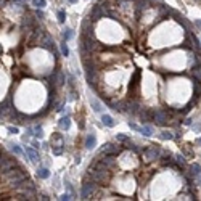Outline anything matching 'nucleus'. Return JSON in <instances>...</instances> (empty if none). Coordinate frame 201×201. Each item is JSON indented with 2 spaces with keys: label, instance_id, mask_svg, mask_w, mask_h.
<instances>
[{
  "label": "nucleus",
  "instance_id": "obj_18",
  "mask_svg": "<svg viewBox=\"0 0 201 201\" xmlns=\"http://www.w3.org/2000/svg\"><path fill=\"white\" fill-rule=\"evenodd\" d=\"M73 35H74L73 29H66V31L63 32V40H69V39H73Z\"/></svg>",
  "mask_w": 201,
  "mask_h": 201
},
{
  "label": "nucleus",
  "instance_id": "obj_2",
  "mask_svg": "<svg viewBox=\"0 0 201 201\" xmlns=\"http://www.w3.org/2000/svg\"><path fill=\"white\" fill-rule=\"evenodd\" d=\"M105 16H111V13L106 10V7H105V5L97 3V5H94V8L90 10L89 19H92V21H98L100 18H105Z\"/></svg>",
  "mask_w": 201,
  "mask_h": 201
},
{
  "label": "nucleus",
  "instance_id": "obj_30",
  "mask_svg": "<svg viewBox=\"0 0 201 201\" xmlns=\"http://www.w3.org/2000/svg\"><path fill=\"white\" fill-rule=\"evenodd\" d=\"M185 125H191V119H190V118L185 119Z\"/></svg>",
  "mask_w": 201,
  "mask_h": 201
},
{
  "label": "nucleus",
  "instance_id": "obj_34",
  "mask_svg": "<svg viewBox=\"0 0 201 201\" xmlns=\"http://www.w3.org/2000/svg\"><path fill=\"white\" fill-rule=\"evenodd\" d=\"M196 26H198V28H201V21H196Z\"/></svg>",
  "mask_w": 201,
  "mask_h": 201
},
{
  "label": "nucleus",
  "instance_id": "obj_3",
  "mask_svg": "<svg viewBox=\"0 0 201 201\" xmlns=\"http://www.w3.org/2000/svg\"><path fill=\"white\" fill-rule=\"evenodd\" d=\"M161 148L158 145H151L148 146V148L143 150V159L146 161V163H150V161H155V159H159L161 156Z\"/></svg>",
  "mask_w": 201,
  "mask_h": 201
},
{
  "label": "nucleus",
  "instance_id": "obj_14",
  "mask_svg": "<svg viewBox=\"0 0 201 201\" xmlns=\"http://www.w3.org/2000/svg\"><path fill=\"white\" fill-rule=\"evenodd\" d=\"M139 132H140V134H143L145 137L153 135V129L150 127V125H143V127H140V129H139Z\"/></svg>",
  "mask_w": 201,
  "mask_h": 201
},
{
  "label": "nucleus",
  "instance_id": "obj_31",
  "mask_svg": "<svg viewBox=\"0 0 201 201\" xmlns=\"http://www.w3.org/2000/svg\"><path fill=\"white\" fill-rule=\"evenodd\" d=\"M32 146H34V148H35V150H37V148H39V146H40V145H39V143H37V142H34V143H32Z\"/></svg>",
  "mask_w": 201,
  "mask_h": 201
},
{
  "label": "nucleus",
  "instance_id": "obj_33",
  "mask_svg": "<svg viewBox=\"0 0 201 201\" xmlns=\"http://www.w3.org/2000/svg\"><path fill=\"white\" fill-rule=\"evenodd\" d=\"M198 184L201 185V174H200V175H198Z\"/></svg>",
  "mask_w": 201,
  "mask_h": 201
},
{
  "label": "nucleus",
  "instance_id": "obj_35",
  "mask_svg": "<svg viewBox=\"0 0 201 201\" xmlns=\"http://www.w3.org/2000/svg\"><path fill=\"white\" fill-rule=\"evenodd\" d=\"M196 143H198V145H201V139H198V140H196Z\"/></svg>",
  "mask_w": 201,
  "mask_h": 201
},
{
  "label": "nucleus",
  "instance_id": "obj_36",
  "mask_svg": "<svg viewBox=\"0 0 201 201\" xmlns=\"http://www.w3.org/2000/svg\"><path fill=\"white\" fill-rule=\"evenodd\" d=\"M69 2H71V3H76V2H77V0H69Z\"/></svg>",
  "mask_w": 201,
  "mask_h": 201
},
{
  "label": "nucleus",
  "instance_id": "obj_17",
  "mask_svg": "<svg viewBox=\"0 0 201 201\" xmlns=\"http://www.w3.org/2000/svg\"><path fill=\"white\" fill-rule=\"evenodd\" d=\"M161 139H163V140H172L174 139V134H172V132H169V130H163V132H161Z\"/></svg>",
  "mask_w": 201,
  "mask_h": 201
},
{
  "label": "nucleus",
  "instance_id": "obj_28",
  "mask_svg": "<svg viewBox=\"0 0 201 201\" xmlns=\"http://www.w3.org/2000/svg\"><path fill=\"white\" fill-rule=\"evenodd\" d=\"M193 130L200 132V130H201V125H200V124H195V125H193Z\"/></svg>",
  "mask_w": 201,
  "mask_h": 201
},
{
  "label": "nucleus",
  "instance_id": "obj_16",
  "mask_svg": "<svg viewBox=\"0 0 201 201\" xmlns=\"http://www.w3.org/2000/svg\"><path fill=\"white\" fill-rule=\"evenodd\" d=\"M32 132H34V135L37 137V139H42V137H44V130H42L40 125H35V127L32 129Z\"/></svg>",
  "mask_w": 201,
  "mask_h": 201
},
{
  "label": "nucleus",
  "instance_id": "obj_9",
  "mask_svg": "<svg viewBox=\"0 0 201 201\" xmlns=\"http://www.w3.org/2000/svg\"><path fill=\"white\" fill-rule=\"evenodd\" d=\"M95 145H97V137H95L94 134H90V135L85 139V148L92 150V148H95Z\"/></svg>",
  "mask_w": 201,
  "mask_h": 201
},
{
  "label": "nucleus",
  "instance_id": "obj_20",
  "mask_svg": "<svg viewBox=\"0 0 201 201\" xmlns=\"http://www.w3.org/2000/svg\"><path fill=\"white\" fill-rule=\"evenodd\" d=\"M116 140H118V142H121V143H127V142H130V140H129V137H127V135H124V134H118V135H116Z\"/></svg>",
  "mask_w": 201,
  "mask_h": 201
},
{
  "label": "nucleus",
  "instance_id": "obj_32",
  "mask_svg": "<svg viewBox=\"0 0 201 201\" xmlns=\"http://www.w3.org/2000/svg\"><path fill=\"white\" fill-rule=\"evenodd\" d=\"M37 16H39V18H44V13H42V11H39V10H37Z\"/></svg>",
  "mask_w": 201,
  "mask_h": 201
},
{
  "label": "nucleus",
  "instance_id": "obj_8",
  "mask_svg": "<svg viewBox=\"0 0 201 201\" xmlns=\"http://www.w3.org/2000/svg\"><path fill=\"white\" fill-rule=\"evenodd\" d=\"M58 125H60V129H63V130H68V129L71 127V119H69V116H64V118L60 119Z\"/></svg>",
  "mask_w": 201,
  "mask_h": 201
},
{
  "label": "nucleus",
  "instance_id": "obj_29",
  "mask_svg": "<svg viewBox=\"0 0 201 201\" xmlns=\"http://www.w3.org/2000/svg\"><path fill=\"white\" fill-rule=\"evenodd\" d=\"M40 200L47 201V200H50V198H49V195H40Z\"/></svg>",
  "mask_w": 201,
  "mask_h": 201
},
{
  "label": "nucleus",
  "instance_id": "obj_5",
  "mask_svg": "<svg viewBox=\"0 0 201 201\" xmlns=\"http://www.w3.org/2000/svg\"><path fill=\"white\" fill-rule=\"evenodd\" d=\"M8 113H10V116H13L15 113H16V110L11 106V98H7L3 103H0V116H2V118H5Z\"/></svg>",
  "mask_w": 201,
  "mask_h": 201
},
{
  "label": "nucleus",
  "instance_id": "obj_12",
  "mask_svg": "<svg viewBox=\"0 0 201 201\" xmlns=\"http://www.w3.org/2000/svg\"><path fill=\"white\" fill-rule=\"evenodd\" d=\"M175 164L179 167H182V169H185V167H187V161H185V158L182 155H177L175 156Z\"/></svg>",
  "mask_w": 201,
  "mask_h": 201
},
{
  "label": "nucleus",
  "instance_id": "obj_4",
  "mask_svg": "<svg viewBox=\"0 0 201 201\" xmlns=\"http://www.w3.org/2000/svg\"><path fill=\"white\" fill-rule=\"evenodd\" d=\"M122 151L121 145H116V143H105L103 148H101V155H114L118 156Z\"/></svg>",
  "mask_w": 201,
  "mask_h": 201
},
{
  "label": "nucleus",
  "instance_id": "obj_13",
  "mask_svg": "<svg viewBox=\"0 0 201 201\" xmlns=\"http://www.w3.org/2000/svg\"><path fill=\"white\" fill-rule=\"evenodd\" d=\"M37 175H39V179H49V177H50V171L47 169V167H42V169L37 171Z\"/></svg>",
  "mask_w": 201,
  "mask_h": 201
},
{
  "label": "nucleus",
  "instance_id": "obj_27",
  "mask_svg": "<svg viewBox=\"0 0 201 201\" xmlns=\"http://www.w3.org/2000/svg\"><path fill=\"white\" fill-rule=\"evenodd\" d=\"M8 130H10L11 134H18V127H13V125H10V127H8Z\"/></svg>",
  "mask_w": 201,
  "mask_h": 201
},
{
  "label": "nucleus",
  "instance_id": "obj_26",
  "mask_svg": "<svg viewBox=\"0 0 201 201\" xmlns=\"http://www.w3.org/2000/svg\"><path fill=\"white\" fill-rule=\"evenodd\" d=\"M63 153V148H53V155H56V156H60Z\"/></svg>",
  "mask_w": 201,
  "mask_h": 201
},
{
  "label": "nucleus",
  "instance_id": "obj_7",
  "mask_svg": "<svg viewBox=\"0 0 201 201\" xmlns=\"http://www.w3.org/2000/svg\"><path fill=\"white\" fill-rule=\"evenodd\" d=\"M139 118L142 122H150V110H145V108H140L139 110Z\"/></svg>",
  "mask_w": 201,
  "mask_h": 201
},
{
  "label": "nucleus",
  "instance_id": "obj_21",
  "mask_svg": "<svg viewBox=\"0 0 201 201\" xmlns=\"http://www.w3.org/2000/svg\"><path fill=\"white\" fill-rule=\"evenodd\" d=\"M32 3H34V7H37V8H44L47 5V2L45 0H32Z\"/></svg>",
  "mask_w": 201,
  "mask_h": 201
},
{
  "label": "nucleus",
  "instance_id": "obj_10",
  "mask_svg": "<svg viewBox=\"0 0 201 201\" xmlns=\"http://www.w3.org/2000/svg\"><path fill=\"white\" fill-rule=\"evenodd\" d=\"M101 122H103V125H106V127H114V125H116V121L111 118L110 114H103V116H101Z\"/></svg>",
  "mask_w": 201,
  "mask_h": 201
},
{
  "label": "nucleus",
  "instance_id": "obj_22",
  "mask_svg": "<svg viewBox=\"0 0 201 201\" xmlns=\"http://www.w3.org/2000/svg\"><path fill=\"white\" fill-rule=\"evenodd\" d=\"M10 150L15 153V155H23V150H21L18 145H15V143H13V145H10Z\"/></svg>",
  "mask_w": 201,
  "mask_h": 201
},
{
  "label": "nucleus",
  "instance_id": "obj_6",
  "mask_svg": "<svg viewBox=\"0 0 201 201\" xmlns=\"http://www.w3.org/2000/svg\"><path fill=\"white\" fill-rule=\"evenodd\" d=\"M26 155L29 156V159H31L32 163H37V161H39V153L35 151L34 146H32V148H31V146H28V148H26Z\"/></svg>",
  "mask_w": 201,
  "mask_h": 201
},
{
  "label": "nucleus",
  "instance_id": "obj_24",
  "mask_svg": "<svg viewBox=\"0 0 201 201\" xmlns=\"http://www.w3.org/2000/svg\"><path fill=\"white\" fill-rule=\"evenodd\" d=\"M60 200H61V201H69L71 200V195L69 193H63L61 196H60Z\"/></svg>",
  "mask_w": 201,
  "mask_h": 201
},
{
  "label": "nucleus",
  "instance_id": "obj_11",
  "mask_svg": "<svg viewBox=\"0 0 201 201\" xmlns=\"http://www.w3.org/2000/svg\"><path fill=\"white\" fill-rule=\"evenodd\" d=\"M190 174H191L193 177H198V175H200V174H201V166H200V164H198V163H193V164H191V166H190Z\"/></svg>",
  "mask_w": 201,
  "mask_h": 201
},
{
  "label": "nucleus",
  "instance_id": "obj_25",
  "mask_svg": "<svg viewBox=\"0 0 201 201\" xmlns=\"http://www.w3.org/2000/svg\"><path fill=\"white\" fill-rule=\"evenodd\" d=\"M129 127H130L132 130H137V132H139V129H140L137 124H134V122H130V121H129Z\"/></svg>",
  "mask_w": 201,
  "mask_h": 201
},
{
  "label": "nucleus",
  "instance_id": "obj_19",
  "mask_svg": "<svg viewBox=\"0 0 201 201\" xmlns=\"http://www.w3.org/2000/svg\"><path fill=\"white\" fill-rule=\"evenodd\" d=\"M61 53H63V56H69V49H68L66 40H63V44H61Z\"/></svg>",
  "mask_w": 201,
  "mask_h": 201
},
{
  "label": "nucleus",
  "instance_id": "obj_23",
  "mask_svg": "<svg viewBox=\"0 0 201 201\" xmlns=\"http://www.w3.org/2000/svg\"><path fill=\"white\" fill-rule=\"evenodd\" d=\"M58 21H60V23H64V21H66V13L63 10L58 11Z\"/></svg>",
  "mask_w": 201,
  "mask_h": 201
},
{
  "label": "nucleus",
  "instance_id": "obj_15",
  "mask_svg": "<svg viewBox=\"0 0 201 201\" xmlns=\"http://www.w3.org/2000/svg\"><path fill=\"white\" fill-rule=\"evenodd\" d=\"M90 106L94 108V111H97V113H100V111H101V108H103V106H101V103H100V101H98V100H95V98H90Z\"/></svg>",
  "mask_w": 201,
  "mask_h": 201
},
{
  "label": "nucleus",
  "instance_id": "obj_1",
  "mask_svg": "<svg viewBox=\"0 0 201 201\" xmlns=\"http://www.w3.org/2000/svg\"><path fill=\"white\" fill-rule=\"evenodd\" d=\"M150 121L155 122L156 125H166L167 121H169V113L167 110H150Z\"/></svg>",
  "mask_w": 201,
  "mask_h": 201
}]
</instances>
